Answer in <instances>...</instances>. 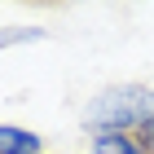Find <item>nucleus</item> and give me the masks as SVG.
Here are the masks:
<instances>
[{
	"instance_id": "f03ea898",
	"label": "nucleus",
	"mask_w": 154,
	"mask_h": 154,
	"mask_svg": "<svg viewBox=\"0 0 154 154\" xmlns=\"http://www.w3.org/2000/svg\"><path fill=\"white\" fill-rule=\"evenodd\" d=\"M44 137L31 128H18V123H0V154H40Z\"/></svg>"
},
{
	"instance_id": "20e7f679",
	"label": "nucleus",
	"mask_w": 154,
	"mask_h": 154,
	"mask_svg": "<svg viewBox=\"0 0 154 154\" xmlns=\"http://www.w3.org/2000/svg\"><path fill=\"white\" fill-rule=\"evenodd\" d=\"M48 31L44 26H9V31H0V48H9V44H31V40H44Z\"/></svg>"
},
{
	"instance_id": "f257e3e1",
	"label": "nucleus",
	"mask_w": 154,
	"mask_h": 154,
	"mask_svg": "<svg viewBox=\"0 0 154 154\" xmlns=\"http://www.w3.org/2000/svg\"><path fill=\"white\" fill-rule=\"evenodd\" d=\"M84 128L97 132H128L154 154V88L145 84H110L84 106Z\"/></svg>"
},
{
	"instance_id": "7ed1b4c3",
	"label": "nucleus",
	"mask_w": 154,
	"mask_h": 154,
	"mask_svg": "<svg viewBox=\"0 0 154 154\" xmlns=\"http://www.w3.org/2000/svg\"><path fill=\"white\" fill-rule=\"evenodd\" d=\"M93 154H150V145H141L128 132H97L93 137Z\"/></svg>"
}]
</instances>
